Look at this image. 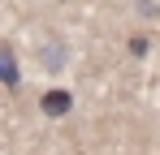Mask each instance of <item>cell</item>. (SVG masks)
<instances>
[{"instance_id": "obj_3", "label": "cell", "mask_w": 160, "mask_h": 155, "mask_svg": "<svg viewBox=\"0 0 160 155\" xmlns=\"http://www.w3.org/2000/svg\"><path fill=\"white\" fill-rule=\"evenodd\" d=\"M130 52H134V56H143V52H147V39H143V35H134V39H130Z\"/></svg>"}, {"instance_id": "obj_1", "label": "cell", "mask_w": 160, "mask_h": 155, "mask_svg": "<svg viewBox=\"0 0 160 155\" xmlns=\"http://www.w3.org/2000/svg\"><path fill=\"white\" fill-rule=\"evenodd\" d=\"M39 108H43V116H65L69 108H74V95L65 91V86H52V91H43V99H39Z\"/></svg>"}, {"instance_id": "obj_2", "label": "cell", "mask_w": 160, "mask_h": 155, "mask_svg": "<svg viewBox=\"0 0 160 155\" xmlns=\"http://www.w3.org/2000/svg\"><path fill=\"white\" fill-rule=\"evenodd\" d=\"M18 78H22L18 56H13V48H9V43H0V82H4V86H18Z\"/></svg>"}]
</instances>
